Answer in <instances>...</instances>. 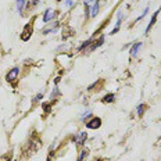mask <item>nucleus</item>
<instances>
[{
	"instance_id": "obj_10",
	"label": "nucleus",
	"mask_w": 161,
	"mask_h": 161,
	"mask_svg": "<svg viewBox=\"0 0 161 161\" xmlns=\"http://www.w3.org/2000/svg\"><path fill=\"white\" fill-rule=\"evenodd\" d=\"M97 13H99V3H95V6L92 7V14H90V16H92V17H96Z\"/></svg>"
},
{
	"instance_id": "obj_18",
	"label": "nucleus",
	"mask_w": 161,
	"mask_h": 161,
	"mask_svg": "<svg viewBox=\"0 0 161 161\" xmlns=\"http://www.w3.org/2000/svg\"><path fill=\"white\" fill-rule=\"evenodd\" d=\"M90 3H93V0H85V4H86V6H89Z\"/></svg>"
},
{
	"instance_id": "obj_14",
	"label": "nucleus",
	"mask_w": 161,
	"mask_h": 161,
	"mask_svg": "<svg viewBox=\"0 0 161 161\" xmlns=\"http://www.w3.org/2000/svg\"><path fill=\"white\" fill-rule=\"evenodd\" d=\"M38 1H39V0H29L28 10H29V8H32V7H35V6H36V4H38Z\"/></svg>"
},
{
	"instance_id": "obj_12",
	"label": "nucleus",
	"mask_w": 161,
	"mask_h": 161,
	"mask_svg": "<svg viewBox=\"0 0 161 161\" xmlns=\"http://www.w3.org/2000/svg\"><path fill=\"white\" fill-rule=\"evenodd\" d=\"M145 110H146V106L145 104H140L139 107H137V115H143V113H145Z\"/></svg>"
},
{
	"instance_id": "obj_15",
	"label": "nucleus",
	"mask_w": 161,
	"mask_h": 161,
	"mask_svg": "<svg viewBox=\"0 0 161 161\" xmlns=\"http://www.w3.org/2000/svg\"><path fill=\"white\" fill-rule=\"evenodd\" d=\"M72 6H74L72 0H65V8H71Z\"/></svg>"
},
{
	"instance_id": "obj_19",
	"label": "nucleus",
	"mask_w": 161,
	"mask_h": 161,
	"mask_svg": "<svg viewBox=\"0 0 161 161\" xmlns=\"http://www.w3.org/2000/svg\"><path fill=\"white\" fill-rule=\"evenodd\" d=\"M58 82H60V77H57L56 79H54V85H57V83H58Z\"/></svg>"
},
{
	"instance_id": "obj_8",
	"label": "nucleus",
	"mask_w": 161,
	"mask_h": 161,
	"mask_svg": "<svg viewBox=\"0 0 161 161\" xmlns=\"http://www.w3.org/2000/svg\"><path fill=\"white\" fill-rule=\"evenodd\" d=\"M101 101H103V103H106V104H107V103H113V101H114V95H113V93L106 95V96L101 99Z\"/></svg>"
},
{
	"instance_id": "obj_11",
	"label": "nucleus",
	"mask_w": 161,
	"mask_h": 161,
	"mask_svg": "<svg viewBox=\"0 0 161 161\" xmlns=\"http://www.w3.org/2000/svg\"><path fill=\"white\" fill-rule=\"evenodd\" d=\"M88 156V150H82L79 154V157H78V161H85V157Z\"/></svg>"
},
{
	"instance_id": "obj_6",
	"label": "nucleus",
	"mask_w": 161,
	"mask_h": 161,
	"mask_svg": "<svg viewBox=\"0 0 161 161\" xmlns=\"http://www.w3.org/2000/svg\"><path fill=\"white\" fill-rule=\"evenodd\" d=\"M86 139H88V133H86V132H80L79 135L77 136V146H82Z\"/></svg>"
},
{
	"instance_id": "obj_7",
	"label": "nucleus",
	"mask_w": 161,
	"mask_h": 161,
	"mask_svg": "<svg viewBox=\"0 0 161 161\" xmlns=\"http://www.w3.org/2000/svg\"><path fill=\"white\" fill-rule=\"evenodd\" d=\"M140 47H142V43H140V42H137V43L133 44L132 50H131V56H132V57H136V54H137V52H139V49H140Z\"/></svg>"
},
{
	"instance_id": "obj_20",
	"label": "nucleus",
	"mask_w": 161,
	"mask_h": 161,
	"mask_svg": "<svg viewBox=\"0 0 161 161\" xmlns=\"http://www.w3.org/2000/svg\"><path fill=\"white\" fill-rule=\"evenodd\" d=\"M42 97H43V95H42V93H40V95H38V96H36V99H38V100H40V99H42Z\"/></svg>"
},
{
	"instance_id": "obj_1",
	"label": "nucleus",
	"mask_w": 161,
	"mask_h": 161,
	"mask_svg": "<svg viewBox=\"0 0 161 161\" xmlns=\"http://www.w3.org/2000/svg\"><path fill=\"white\" fill-rule=\"evenodd\" d=\"M33 33V21L28 22L25 25V28L22 29V33H21V39L22 40H29V38L32 36Z\"/></svg>"
},
{
	"instance_id": "obj_2",
	"label": "nucleus",
	"mask_w": 161,
	"mask_h": 161,
	"mask_svg": "<svg viewBox=\"0 0 161 161\" xmlns=\"http://www.w3.org/2000/svg\"><path fill=\"white\" fill-rule=\"evenodd\" d=\"M100 125H101V120L99 117H95L86 122V126L89 129H97V128H100Z\"/></svg>"
},
{
	"instance_id": "obj_17",
	"label": "nucleus",
	"mask_w": 161,
	"mask_h": 161,
	"mask_svg": "<svg viewBox=\"0 0 161 161\" xmlns=\"http://www.w3.org/2000/svg\"><path fill=\"white\" fill-rule=\"evenodd\" d=\"M10 157H11V154H7V156H6V160H3V157H1V158H0V161H10V160H11Z\"/></svg>"
},
{
	"instance_id": "obj_5",
	"label": "nucleus",
	"mask_w": 161,
	"mask_h": 161,
	"mask_svg": "<svg viewBox=\"0 0 161 161\" xmlns=\"http://www.w3.org/2000/svg\"><path fill=\"white\" fill-rule=\"evenodd\" d=\"M160 10H161V7L158 8L157 11H156V14H154L153 17H151V20H150L149 25H147V28H146V31H145V33H146V35H147V33L150 32V29H151V28H153V27H154V22H156V20H157V14H158V13H160Z\"/></svg>"
},
{
	"instance_id": "obj_4",
	"label": "nucleus",
	"mask_w": 161,
	"mask_h": 161,
	"mask_svg": "<svg viewBox=\"0 0 161 161\" xmlns=\"http://www.w3.org/2000/svg\"><path fill=\"white\" fill-rule=\"evenodd\" d=\"M56 16V11L53 10V8H47L46 11H44V16H43V21L44 22H49V21L52 20L53 17Z\"/></svg>"
},
{
	"instance_id": "obj_3",
	"label": "nucleus",
	"mask_w": 161,
	"mask_h": 161,
	"mask_svg": "<svg viewBox=\"0 0 161 161\" xmlns=\"http://www.w3.org/2000/svg\"><path fill=\"white\" fill-rule=\"evenodd\" d=\"M18 74H20V68H13L10 72L6 75V80L7 82H13V80H16L17 79V77H18Z\"/></svg>"
},
{
	"instance_id": "obj_16",
	"label": "nucleus",
	"mask_w": 161,
	"mask_h": 161,
	"mask_svg": "<svg viewBox=\"0 0 161 161\" xmlns=\"http://www.w3.org/2000/svg\"><path fill=\"white\" fill-rule=\"evenodd\" d=\"M147 13H149V7H146V8H145V11H143V14H142V16L139 17V18H137V21H139V20H142L143 17H146V14H147Z\"/></svg>"
},
{
	"instance_id": "obj_9",
	"label": "nucleus",
	"mask_w": 161,
	"mask_h": 161,
	"mask_svg": "<svg viewBox=\"0 0 161 161\" xmlns=\"http://www.w3.org/2000/svg\"><path fill=\"white\" fill-rule=\"evenodd\" d=\"M42 107H43V110H44V114H50V113H52V103H43Z\"/></svg>"
},
{
	"instance_id": "obj_13",
	"label": "nucleus",
	"mask_w": 161,
	"mask_h": 161,
	"mask_svg": "<svg viewBox=\"0 0 161 161\" xmlns=\"http://www.w3.org/2000/svg\"><path fill=\"white\" fill-rule=\"evenodd\" d=\"M120 27H121V16L118 17V21H117V25H115V28L111 31V33H117L118 32V29H120Z\"/></svg>"
}]
</instances>
